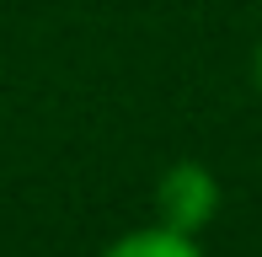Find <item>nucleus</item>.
<instances>
[{
    "mask_svg": "<svg viewBox=\"0 0 262 257\" xmlns=\"http://www.w3.org/2000/svg\"><path fill=\"white\" fill-rule=\"evenodd\" d=\"M102 257H204V252H198L193 236H182V230H171V225H145V230L118 236Z\"/></svg>",
    "mask_w": 262,
    "mask_h": 257,
    "instance_id": "2",
    "label": "nucleus"
},
{
    "mask_svg": "<svg viewBox=\"0 0 262 257\" xmlns=\"http://www.w3.org/2000/svg\"><path fill=\"white\" fill-rule=\"evenodd\" d=\"M252 75H257V91H262V43H257V59H252Z\"/></svg>",
    "mask_w": 262,
    "mask_h": 257,
    "instance_id": "3",
    "label": "nucleus"
},
{
    "mask_svg": "<svg viewBox=\"0 0 262 257\" xmlns=\"http://www.w3.org/2000/svg\"><path fill=\"white\" fill-rule=\"evenodd\" d=\"M156 225H171L182 236H198L214 215H220V182L204 161H177L156 182Z\"/></svg>",
    "mask_w": 262,
    "mask_h": 257,
    "instance_id": "1",
    "label": "nucleus"
}]
</instances>
